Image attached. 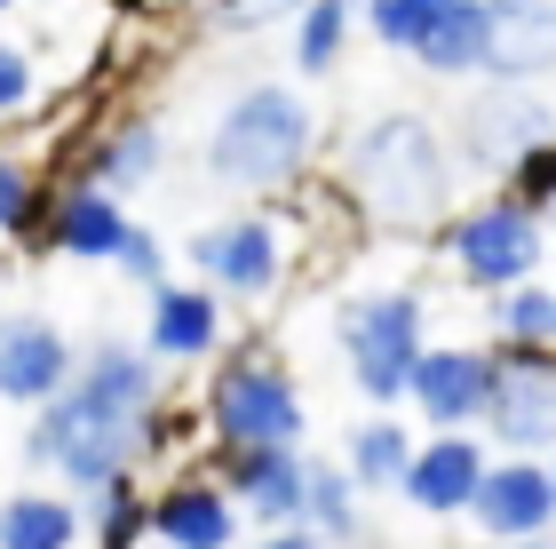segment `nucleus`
<instances>
[{"label": "nucleus", "instance_id": "6e6552de", "mask_svg": "<svg viewBox=\"0 0 556 549\" xmlns=\"http://www.w3.org/2000/svg\"><path fill=\"white\" fill-rule=\"evenodd\" d=\"M493 398V351L477 342H445V351H421L406 374V407L429 422V431H469Z\"/></svg>", "mask_w": 556, "mask_h": 549}, {"label": "nucleus", "instance_id": "473e14b6", "mask_svg": "<svg viewBox=\"0 0 556 549\" xmlns=\"http://www.w3.org/2000/svg\"><path fill=\"white\" fill-rule=\"evenodd\" d=\"M255 549H326V541H318L311 526H270V534H263Z\"/></svg>", "mask_w": 556, "mask_h": 549}, {"label": "nucleus", "instance_id": "f3484780", "mask_svg": "<svg viewBox=\"0 0 556 549\" xmlns=\"http://www.w3.org/2000/svg\"><path fill=\"white\" fill-rule=\"evenodd\" d=\"M485 48H493L485 0H438V16L421 24L414 57L438 72V80H469V72H485Z\"/></svg>", "mask_w": 556, "mask_h": 549}, {"label": "nucleus", "instance_id": "c85d7f7f", "mask_svg": "<svg viewBox=\"0 0 556 549\" xmlns=\"http://www.w3.org/2000/svg\"><path fill=\"white\" fill-rule=\"evenodd\" d=\"M112 263L128 271L136 287H160V279H167V247L151 239V232H136V223H128V232H119V247H112Z\"/></svg>", "mask_w": 556, "mask_h": 549}, {"label": "nucleus", "instance_id": "e433bc0d", "mask_svg": "<svg viewBox=\"0 0 556 549\" xmlns=\"http://www.w3.org/2000/svg\"><path fill=\"white\" fill-rule=\"evenodd\" d=\"M160 549H167V541H160Z\"/></svg>", "mask_w": 556, "mask_h": 549}, {"label": "nucleus", "instance_id": "6ab92c4d", "mask_svg": "<svg viewBox=\"0 0 556 549\" xmlns=\"http://www.w3.org/2000/svg\"><path fill=\"white\" fill-rule=\"evenodd\" d=\"M119 232H128L119 199H112V191H96V184H80V191H64V199H56V232H48V239H56L64 255H80V263H112Z\"/></svg>", "mask_w": 556, "mask_h": 549}, {"label": "nucleus", "instance_id": "9b49d317", "mask_svg": "<svg viewBox=\"0 0 556 549\" xmlns=\"http://www.w3.org/2000/svg\"><path fill=\"white\" fill-rule=\"evenodd\" d=\"M541 136H548V104L525 80H493L462 112V160L469 167H509L525 144H541Z\"/></svg>", "mask_w": 556, "mask_h": 549}, {"label": "nucleus", "instance_id": "b1692460", "mask_svg": "<svg viewBox=\"0 0 556 549\" xmlns=\"http://www.w3.org/2000/svg\"><path fill=\"white\" fill-rule=\"evenodd\" d=\"M406 454H414L406 422L374 414V422H358V438H350V478H358V486H397V470H406Z\"/></svg>", "mask_w": 556, "mask_h": 549}, {"label": "nucleus", "instance_id": "0eeeda50", "mask_svg": "<svg viewBox=\"0 0 556 549\" xmlns=\"http://www.w3.org/2000/svg\"><path fill=\"white\" fill-rule=\"evenodd\" d=\"M207 431L223 446H302V398L278 366L239 359V366H223L215 390H207Z\"/></svg>", "mask_w": 556, "mask_h": 549}, {"label": "nucleus", "instance_id": "cd10ccee", "mask_svg": "<svg viewBox=\"0 0 556 549\" xmlns=\"http://www.w3.org/2000/svg\"><path fill=\"white\" fill-rule=\"evenodd\" d=\"M509 167H517V199H525V208H533V215H556V144H548V136L525 144Z\"/></svg>", "mask_w": 556, "mask_h": 549}, {"label": "nucleus", "instance_id": "ddd939ff", "mask_svg": "<svg viewBox=\"0 0 556 549\" xmlns=\"http://www.w3.org/2000/svg\"><path fill=\"white\" fill-rule=\"evenodd\" d=\"M477 470H485V446L469 431H438L429 446H414L406 470H397V494L429 517H462L469 494H477Z\"/></svg>", "mask_w": 556, "mask_h": 549}, {"label": "nucleus", "instance_id": "bb28decb", "mask_svg": "<svg viewBox=\"0 0 556 549\" xmlns=\"http://www.w3.org/2000/svg\"><path fill=\"white\" fill-rule=\"evenodd\" d=\"M429 16H438V0H366V33L382 48H406V57H414V40H421Z\"/></svg>", "mask_w": 556, "mask_h": 549}, {"label": "nucleus", "instance_id": "412c9836", "mask_svg": "<svg viewBox=\"0 0 556 549\" xmlns=\"http://www.w3.org/2000/svg\"><path fill=\"white\" fill-rule=\"evenodd\" d=\"M80 541V510L64 494H9L0 502V549H72Z\"/></svg>", "mask_w": 556, "mask_h": 549}, {"label": "nucleus", "instance_id": "dca6fc26", "mask_svg": "<svg viewBox=\"0 0 556 549\" xmlns=\"http://www.w3.org/2000/svg\"><path fill=\"white\" fill-rule=\"evenodd\" d=\"M485 16H493V48H485L493 80H533L556 64V0H485Z\"/></svg>", "mask_w": 556, "mask_h": 549}, {"label": "nucleus", "instance_id": "c9c22d12", "mask_svg": "<svg viewBox=\"0 0 556 549\" xmlns=\"http://www.w3.org/2000/svg\"><path fill=\"white\" fill-rule=\"evenodd\" d=\"M0 16H9V0H0Z\"/></svg>", "mask_w": 556, "mask_h": 549}, {"label": "nucleus", "instance_id": "f704fd0d", "mask_svg": "<svg viewBox=\"0 0 556 549\" xmlns=\"http://www.w3.org/2000/svg\"><path fill=\"white\" fill-rule=\"evenodd\" d=\"M548 494H556V462H548Z\"/></svg>", "mask_w": 556, "mask_h": 549}, {"label": "nucleus", "instance_id": "c756f323", "mask_svg": "<svg viewBox=\"0 0 556 549\" xmlns=\"http://www.w3.org/2000/svg\"><path fill=\"white\" fill-rule=\"evenodd\" d=\"M33 104V57H24L16 40H0V120Z\"/></svg>", "mask_w": 556, "mask_h": 549}, {"label": "nucleus", "instance_id": "20e7f679", "mask_svg": "<svg viewBox=\"0 0 556 549\" xmlns=\"http://www.w3.org/2000/svg\"><path fill=\"white\" fill-rule=\"evenodd\" d=\"M334 327H342L350 383H358L374 407H397V398H406V374H414V359H421V295H414V287L350 295Z\"/></svg>", "mask_w": 556, "mask_h": 549}, {"label": "nucleus", "instance_id": "a878e982", "mask_svg": "<svg viewBox=\"0 0 556 549\" xmlns=\"http://www.w3.org/2000/svg\"><path fill=\"white\" fill-rule=\"evenodd\" d=\"M88 502H96V549H136L143 541V494H136V478L96 486Z\"/></svg>", "mask_w": 556, "mask_h": 549}, {"label": "nucleus", "instance_id": "423d86ee", "mask_svg": "<svg viewBox=\"0 0 556 549\" xmlns=\"http://www.w3.org/2000/svg\"><path fill=\"white\" fill-rule=\"evenodd\" d=\"M477 422L509 454H548L556 446V342H509V351H493V398Z\"/></svg>", "mask_w": 556, "mask_h": 549}, {"label": "nucleus", "instance_id": "72a5a7b5", "mask_svg": "<svg viewBox=\"0 0 556 549\" xmlns=\"http://www.w3.org/2000/svg\"><path fill=\"white\" fill-rule=\"evenodd\" d=\"M493 549H556V534H525V541H493Z\"/></svg>", "mask_w": 556, "mask_h": 549}, {"label": "nucleus", "instance_id": "4468645a", "mask_svg": "<svg viewBox=\"0 0 556 549\" xmlns=\"http://www.w3.org/2000/svg\"><path fill=\"white\" fill-rule=\"evenodd\" d=\"M72 374V342L48 327L33 311H9L0 319V398L9 407H40V398H56Z\"/></svg>", "mask_w": 556, "mask_h": 549}, {"label": "nucleus", "instance_id": "7ed1b4c3", "mask_svg": "<svg viewBox=\"0 0 556 549\" xmlns=\"http://www.w3.org/2000/svg\"><path fill=\"white\" fill-rule=\"evenodd\" d=\"M302 160H311V104L278 80L231 96L207 128V176L231 191H278Z\"/></svg>", "mask_w": 556, "mask_h": 549}, {"label": "nucleus", "instance_id": "f8f14e48", "mask_svg": "<svg viewBox=\"0 0 556 549\" xmlns=\"http://www.w3.org/2000/svg\"><path fill=\"white\" fill-rule=\"evenodd\" d=\"M143 534L167 549H231L239 541V510L215 478H175L143 502Z\"/></svg>", "mask_w": 556, "mask_h": 549}, {"label": "nucleus", "instance_id": "2eb2a0df", "mask_svg": "<svg viewBox=\"0 0 556 549\" xmlns=\"http://www.w3.org/2000/svg\"><path fill=\"white\" fill-rule=\"evenodd\" d=\"M191 263L207 271L223 295H263L278 279V232L263 215H231V223H215V232L191 239Z\"/></svg>", "mask_w": 556, "mask_h": 549}, {"label": "nucleus", "instance_id": "f257e3e1", "mask_svg": "<svg viewBox=\"0 0 556 549\" xmlns=\"http://www.w3.org/2000/svg\"><path fill=\"white\" fill-rule=\"evenodd\" d=\"M143 446H160V407H151V359L136 342H96L64 374V390L33 407V462H48L72 494L128 478Z\"/></svg>", "mask_w": 556, "mask_h": 549}, {"label": "nucleus", "instance_id": "7c9ffc66", "mask_svg": "<svg viewBox=\"0 0 556 549\" xmlns=\"http://www.w3.org/2000/svg\"><path fill=\"white\" fill-rule=\"evenodd\" d=\"M24 215H33V176L24 160H0V232H24Z\"/></svg>", "mask_w": 556, "mask_h": 549}, {"label": "nucleus", "instance_id": "39448f33", "mask_svg": "<svg viewBox=\"0 0 556 549\" xmlns=\"http://www.w3.org/2000/svg\"><path fill=\"white\" fill-rule=\"evenodd\" d=\"M445 247H453V271H462L469 287L501 295V287H517V279H533V271H541L548 232H541V215L525 208V199H485V208L453 215Z\"/></svg>", "mask_w": 556, "mask_h": 549}, {"label": "nucleus", "instance_id": "9d476101", "mask_svg": "<svg viewBox=\"0 0 556 549\" xmlns=\"http://www.w3.org/2000/svg\"><path fill=\"white\" fill-rule=\"evenodd\" d=\"M469 517L485 541H525V534H548L556 526V494H548V462H485L477 470V494H469Z\"/></svg>", "mask_w": 556, "mask_h": 549}, {"label": "nucleus", "instance_id": "2f4dec72", "mask_svg": "<svg viewBox=\"0 0 556 549\" xmlns=\"http://www.w3.org/2000/svg\"><path fill=\"white\" fill-rule=\"evenodd\" d=\"M287 9H302V0H223V24H231V33H255V24L287 16Z\"/></svg>", "mask_w": 556, "mask_h": 549}, {"label": "nucleus", "instance_id": "393cba45", "mask_svg": "<svg viewBox=\"0 0 556 549\" xmlns=\"http://www.w3.org/2000/svg\"><path fill=\"white\" fill-rule=\"evenodd\" d=\"M501 335L509 342H556V287H541V279L501 287Z\"/></svg>", "mask_w": 556, "mask_h": 549}, {"label": "nucleus", "instance_id": "a211bd4d", "mask_svg": "<svg viewBox=\"0 0 556 549\" xmlns=\"http://www.w3.org/2000/svg\"><path fill=\"white\" fill-rule=\"evenodd\" d=\"M215 335V287H151V359H207Z\"/></svg>", "mask_w": 556, "mask_h": 549}, {"label": "nucleus", "instance_id": "4be33fe9", "mask_svg": "<svg viewBox=\"0 0 556 549\" xmlns=\"http://www.w3.org/2000/svg\"><path fill=\"white\" fill-rule=\"evenodd\" d=\"M302 526H311L318 541H358V478L334 462H311V478H302Z\"/></svg>", "mask_w": 556, "mask_h": 549}, {"label": "nucleus", "instance_id": "f03ea898", "mask_svg": "<svg viewBox=\"0 0 556 549\" xmlns=\"http://www.w3.org/2000/svg\"><path fill=\"white\" fill-rule=\"evenodd\" d=\"M350 184L382 223H429L453 199V160L429 120L414 112H382L374 128H358L350 144Z\"/></svg>", "mask_w": 556, "mask_h": 549}, {"label": "nucleus", "instance_id": "1a4fd4ad", "mask_svg": "<svg viewBox=\"0 0 556 549\" xmlns=\"http://www.w3.org/2000/svg\"><path fill=\"white\" fill-rule=\"evenodd\" d=\"M302 478H311L302 446H223V494L255 526H302Z\"/></svg>", "mask_w": 556, "mask_h": 549}, {"label": "nucleus", "instance_id": "5701e85b", "mask_svg": "<svg viewBox=\"0 0 556 549\" xmlns=\"http://www.w3.org/2000/svg\"><path fill=\"white\" fill-rule=\"evenodd\" d=\"M350 16H358V0H302V16H294V64L311 72V80L342 64Z\"/></svg>", "mask_w": 556, "mask_h": 549}, {"label": "nucleus", "instance_id": "aec40b11", "mask_svg": "<svg viewBox=\"0 0 556 549\" xmlns=\"http://www.w3.org/2000/svg\"><path fill=\"white\" fill-rule=\"evenodd\" d=\"M160 160H167V144H160V128L151 120H128V128H112L104 144L88 152V184L96 191H128V184H143V176H160Z\"/></svg>", "mask_w": 556, "mask_h": 549}]
</instances>
